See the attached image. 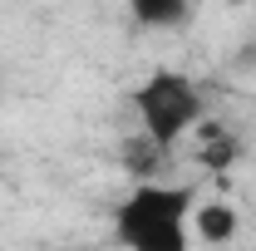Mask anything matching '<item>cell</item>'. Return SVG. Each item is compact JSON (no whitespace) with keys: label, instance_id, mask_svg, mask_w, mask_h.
<instances>
[{"label":"cell","instance_id":"obj_5","mask_svg":"<svg viewBox=\"0 0 256 251\" xmlns=\"http://www.w3.org/2000/svg\"><path fill=\"white\" fill-rule=\"evenodd\" d=\"M202 162L212 168V172H222L236 162V138L232 133H217V128H202Z\"/></svg>","mask_w":256,"mask_h":251},{"label":"cell","instance_id":"obj_1","mask_svg":"<svg viewBox=\"0 0 256 251\" xmlns=\"http://www.w3.org/2000/svg\"><path fill=\"white\" fill-rule=\"evenodd\" d=\"M192 188L143 178L114 207V236L124 251H192Z\"/></svg>","mask_w":256,"mask_h":251},{"label":"cell","instance_id":"obj_2","mask_svg":"<svg viewBox=\"0 0 256 251\" xmlns=\"http://www.w3.org/2000/svg\"><path fill=\"white\" fill-rule=\"evenodd\" d=\"M128 104H133V114H138L143 138H148L153 148H162V153H172L192 128L202 124V114H207L202 89L192 84L182 69H153L143 84H133Z\"/></svg>","mask_w":256,"mask_h":251},{"label":"cell","instance_id":"obj_6","mask_svg":"<svg viewBox=\"0 0 256 251\" xmlns=\"http://www.w3.org/2000/svg\"><path fill=\"white\" fill-rule=\"evenodd\" d=\"M0 251H5V242H0Z\"/></svg>","mask_w":256,"mask_h":251},{"label":"cell","instance_id":"obj_3","mask_svg":"<svg viewBox=\"0 0 256 251\" xmlns=\"http://www.w3.org/2000/svg\"><path fill=\"white\" fill-rule=\"evenodd\" d=\"M192 236L207 246H226L236 236V212L226 202H197L192 207Z\"/></svg>","mask_w":256,"mask_h":251},{"label":"cell","instance_id":"obj_4","mask_svg":"<svg viewBox=\"0 0 256 251\" xmlns=\"http://www.w3.org/2000/svg\"><path fill=\"white\" fill-rule=\"evenodd\" d=\"M128 15L143 30H178L188 20V0H128Z\"/></svg>","mask_w":256,"mask_h":251}]
</instances>
